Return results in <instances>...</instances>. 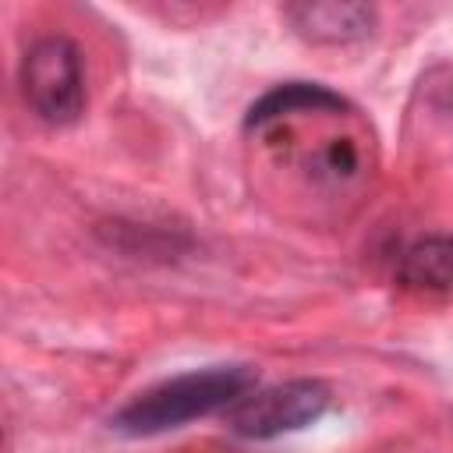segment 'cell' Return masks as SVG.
<instances>
[{
    "instance_id": "cell-1",
    "label": "cell",
    "mask_w": 453,
    "mask_h": 453,
    "mask_svg": "<svg viewBox=\"0 0 453 453\" xmlns=\"http://www.w3.org/2000/svg\"><path fill=\"white\" fill-rule=\"evenodd\" d=\"M251 386H255L251 365H212V368L184 372L127 400L110 418V428L131 439L163 435L188 421H198L223 407L241 403L251 393Z\"/></svg>"
},
{
    "instance_id": "cell-2",
    "label": "cell",
    "mask_w": 453,
    "mask_h": 453,
    "mask_svg": "<svg viewBox=\"0 0 453 453\" xmlns=\"http://www.w3.org/2000/svg\"><path fill=\"white\" fill-rule=\"evenodd\" d=\"M25 106L53 127H67L85 113V64L67 35L35 39L18 67Z\"/></svg>"
},
{
    "instance_id": "cell-3",
    "label": "cell",
    "mask_w": 453,
    "mask_h": 453,
    "mask_svg": "<svg viewBox=\"0 0 453 453\" xmlns=\"http://www.w3.org/2000/svg\"><path fill=\"white\" fill-rule=\"evenodd\" d=\"M333 403V393L322 379H290L248 393L230 411V432L251 442H269L290 432L315 425Z\"/></svg>"
},
{
    "instance_id": "cell-4",
    "label": "cell",
    "mask_w": 453,
    "mask_h": 453,
    "mask_svg": "<svg viewBox=\"0 0 453 453\" xmlns=\"http://www.w3.org/2000/svg\"><path fill=\"white\" fill-rule=\"evenodd\" d=\"M287 25L319 46H343L357 42L375 28V7L368 4H343V0H304L283 7Z\"/></svg>"
},
{
    "instance_id": "cell-5",
    "label": "cell",
    "mask_w": 453,
    "mask_h": 453,
    "mask_svg": "<svg viewBox=\"0 0 453 453\" xmlns=\"http://www.w3.org/2000/svg\"><path fill=\"white\" fill-rule=\"evenodd\" d=\"M347 110V99L329 92L326 85H308V81H290V85H280L273 92H265L244 117V124L251 131L265 127V124H276L283 117H294V113H340Z\"/></svg>"
},
{
    "instance_id": "cell-6",
    "label": "cell",
    "mask_w": 453,
    "mask_h": 453,
    "mask_svg": "<svg viewBox=\"0 0 453 453\" xmlns=\"http://www.w3.org/2000/svg\"><path fill=\"white\" fill-rule=\"evenodd\" d=\"M400 280L418 290L453 294V234L414 241L400 258Z\"/></svg>"
}]
</instances>
